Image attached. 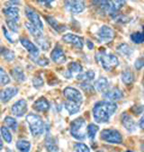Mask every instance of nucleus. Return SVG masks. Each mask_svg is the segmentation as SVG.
Returning a JSON list of instances; mask_svg holds the SVG:
<instances>
[{
  "instance_id": "obj_28",
  "label": "nucleus",
  "mask_w": 144,
  "mask_h": 152,
  "mask_svg": "<svg viewBox=\"0 0 144 152\" xmlns=\"http://www.w3.org/2000/svg\"><path fill=\"white\" fill-rule=\"evenodd\" d=\"M131 40L134 43H142V42H144V26H143V31L142 32H133L131 35Z\"/></svg>"
},
{
  "instance_id": "obj_19",
  "label": "nucleus",
  "mask_w": 144,
  "mask_h": 152,
  "mask_svg": "<svg viewBox=\"0 0 144 152\" xmlns=\"http://www.w3.org/2000/svg\"><path fill=\"white\" fill-rule=\"evenodd\" d=\"M51 58H52V60H53L54 62H57V64H62V62L66 61V58H65V55H64V52H62L59 47H55V48L53 49V52H52V54H51Z\"/></svg>"
},
{
  "instance_id": "obj_1",
  "label": "nucleus",
  "mask_w": 144,
  "mask_h": 152,
  "mask_svg": "<svg viewBox=\"0 0 144 152\" xmlns=\"http://www.w3.org/2000/svg\"><path fill=\"white\" fill-rule=\"evenodd\" d=\"M117 110V104L111 103V102H98L94 105L93 114L94 119L97 122L101 124H107L109 121L111 116L115 113Z\"/></svg>"
},
{
  "instance_id": "obj_25",
  "label": "nucleus",
  "mask_w": 144,
  "mask_h": 152,
  "mask_svg": "<svg viewBox=\"0 0 144 152\" xmlns=\"http://www.w3.org/2000/svg\"><path fill=\"white\" fill-rule=\"evenodd\" d=\"M65 108H66V110L71 114V115L79 111V104H77L75 102H66L65 103Z\"/></svg>"
},
{
  "instance_id": "obj_24",
  "label": "nucleus",
  "mask_w": 144,
  "mask_h": 152,
  "mask_svg": "<svg viewBox=\"0 0 144 152\" xmlns=\"http://www.w3.org/2000/svg\"><path fill=\"white\" fill-rule=\"evenodd\" d=\"M12 75H13V78H15L16 80H18V82H23V80H25L24 72H23V69L19 68V67H15V68L12 69Z\"/></svg>"
},
{
  "instance_id": "obj_29",
  "label": "nucleus",
  "mask_w": 144,
  "mask_h": 152,
  "mask_svg": "<svg viewBox=\"0 0 144 152\" xmlns=\"http://www.w3.org/2000/svg\"><path fill=\"white\" fill-rule=\"evenodd\" d=\"M10 83V77L9 74L5 72V69H3L0 67V85H6Z\"/></svg>"
},
{
  "instance_id": "obj_5",
  "label": "nucleus",
  "mask_w": 144,
  "mask_h": 152,
  "mask_svg": "<svg viewBox=\"0 0 144 152\" xmlns=\"http://www.w3.org/2000/svg\"><path fill=\"white\" fill-rule=\"evenodd\" d=\"M101 139L109 144H121L123 137L115 129H104L101 132Z\"/></svg>"
},
{
  "instance_id": "obj_18",
  "label": "nucleus",
  "mask_w": 144,
  "mask_h": 152,
  "mask_svg": "<svg viewBox=\"0 0 144 152\" xmlns=\"http://www.w3.org/2000/svg\"><path fill=\"white\" fill-rule=\"evenodd\" d=\"M77 73H82V66L78 62H71L68 65L67 72L65 73V77L66 78H71V77H73V75L77 74Z\"/></svg>"
},
{
  "instance_id": "obj_9",
  "label": "nucleus",
  "mask_w": 144,
  "mask_h": 152,
  "mask_svg": "<svg viewBox=\"0 0 144 152\" xmlns=\"http://www.w3.org/2000/svg\"><path fill=\"white\" fill-rule=\"evenodd\" d=\"M65 6H66V10L70 11L71 13H81L85 9V4L83 1H78V0H75V1H66Z\"/></svg>"
},
{
  "instance_id": "obj_47",
  "label": "nucleus",
  "mask_w": 144,
  "mask_h": 152,
  "mask_svg": "<svg viewBox=\"0 0 144 152\" xmlns=\"http://www.w3.org/2000/svg\"><path fill=\"white\" fill-rule=\"evenodd\" d=\"M3 147V141H1V139H0V148Z\"/></svg>"
},
{
  "instance_id": "obj_31",
  "label": "nucleus",
  "mask_w": 144,
  "mask_h": 152,
  "mask_svg": "<svg viewBox=\"0 0 144 152\" xmlns=\"http://www.w3.org/2000/svg\"><path fill=\"white\" fill-rule=\"evenodd\" d=\"M97 132H98V127H97L96 125L91 124V125L88 126V137H89L91 140H94V138H95V135H96Z\"/></svg>"
},
{
  "instance_id": "obj_2",
  "label": "nucleus",
  "mask_w": 144,
  "mask_h": 152,
  "mask_svg": "<svg viewBox=\"0 0 144 152\" xmlns=\"http://www.w3.org/2000/svg\"><path fill=\"white\" fill-rule=\"evenodd\" d=\"M96 59H97V61L102 65V67H103L106 71H112V69L115 68V67L118 66V64H119L118 58H117L114 54L108 53V52H106V50H103V49L97 53Z\"/></svg>"
},
{
  "instance_id": "obj_32",
  "label": "nucleus",
  "mask_w": 144,
  "mask_h": 152,
  "mask_svg": "<svg viewBox=\"0 0 144 152\" xmlns=\"http://www.w3.org/2000/svg\"><path fill=\"white\" fill-rule=\"evenodd\" d=\"M5 124H6V125L12 129V131H17L18 125H17V121H16L13 118H10V116L5 118Z\"/></svg>"
},
{
  "instance_id": "obj_30",
  "label": "nucleus",
  "mask_w": 144,
  "mask_h": 152,
  "mask_svg": "<svg viewBox=\"0 0 144 152\" xmlns=\"http://www.w3.org/2000/svg\"><path fill=\"white\" fill-rule=\"evenodd\" d=\"M46 19H47V22H48V23H49V24H51V25H52L57 31H61V30H64V29H65V28H64V26H61V25L57 22V19H54L53 17L47 16V17H46Z\"/></svg>"
},
{
  "instance_id": "obj_35",
  "label": "nucleus",
  "mask_w": 144,
  "mask_h": 152,
  "mask_svg": "<svg viewBox=\"0 0 144 152\" xmlns=\"http://www.w3.org/2000/svg\"><path fill=\"white\" fill-rule=\"evenodd\" d=\"M1 55L6 59V60H13L15 59V53L12 52V50H9V49H1Z\"/></svg>"
},
{
  "instance_id": "obj_8",
  "label": "nucleus",
  "mask_w": 144,
  "mask_h": 152,
  "mask_svg": "<svg viewBox=\"0 0 144 152\" xmlns=\"http://www.w3.org/2000/svg\"><path fill=\"white\" fill-rule=\"evenodd\" d=\"M97 37H98V40L101 42H108V41H111L113 40V37H114V31L113 29H111L109 26H101L97 31Z\"/></svg>"
},
{
  "instance_id": "obj_15",
  "label": "nucleus",
  "mask_w": 144,
  "mask_h": 152,
  "mask_svg": "<svg viewBox=\"0 0 144 152\" xmlns=\"http://www.w3.org/2000/svg\"><path fill=\"white\" fill-rule=\"evenodd\" d=\"M121 122H123V126L129 131V132H133L136 131L137 128V125L134 122V120L129 115V114H123V116H121Z\"/></svg>"
},
{
  "instance_id": "obj_3",
  "label": "nucleus",
  "mask_w": 144,
  "mask_h": 152,
  "mask_svg": "<svg viewBox=\"0 0 144 152\" xmlns=\"http://www.w3.org/2000/svg\"><path fill=\"white\" fill-rule=\"evenodd\" d=\"M26 121L29 124L30 132L34 137H37V135H40L45 132V126L46 125L39 115H36V114H29V115L26 116Z\"/></svg>"
},
{
  "instance_id": "obj_11",
  "label": "nucleus",
  "mask_w": 144,
  "mask_h": 152,
  "mask_svg": "<svg viewBox=\"0 0 144 152\" xmlns=\"http://www.w3.org/2000/svg\"><path fill=\"white\" fill-rule=\"evenodd\" d=\"M11 111L15 114L16 116H23L24 114L26 113V102L24 99H19L18 102H16L12 105Z\"/></svg>"
},
{
  "instance_id": "obj_43",
  "label": "nucleus",
  "mask_w": 144,
  "mask_h": 152,
  "mask_svg": "<svg viewBox=\"0 0 144 152\" xmlns=\"http://www.w3.org/2000/svg\"><path fill=\"white\" fill-rule=\"evenodd\" d=\"M4 34H5V36H6V39H7V40H9L10 42H13V40L11 39V37H10V34L7 32V30H6L5 28H4Z\"/></svg>"
},
{
  "instance_id": "obj_27",
  "label": "nucleus",
  "mask_w": 144,
  "mask_h": 152,
  "mask_svg": "<svg viewBox=\"0 0 144 152\" xmlns=\"http://www.w3.org/2000/svg\"><path fill=\"white\" fill-rule=\"evenodd\" d=\"M17 148L21 152H29V150H30V142L28 140H18L17 141Z\"/></svg>"
},
{
  "instance_id": "obj_42",
  "label": "nucleus",
  "mask_w": 144,
  "mask_h": 152,
  "mask_svg": "<svg viewBox=\"0 0 144 152\" xmlns=\"http://www.w3.org/2000/svg\"><path fill=\"white\" fill-rule=\"evenodd\" d=\"M139 127L144 131V114H143V116H142L140 120H139Z\"/></svg>"
},
{
  "instance_id": "obj_48",
  "label": "nucleus",
  "mask_w": 144,
  "mask_h": 152,
  "mask_svg": "<svg viewBox=\"0 0 144 152\" xmlns=\"http://www.w3.org/2000/svg\"><path fill=\"white\" fill-rule=\"evenodd\" d=\"M143 84H144V77H143Z\"/></svg>"
},
{
  "instance_id": "obj_6",
  "label": "nucleus",
  "mask_w": 144,
  "mask_h": 152,
  "mask_svg": "<svg viewBox=\"0 0 144 152\" xmlns=\"http://www.w3.org/2000/svg\"><path fill=\"white\" fill-rule=\"evenodd\" d=\"M64 96L68 99V102H75L77 104H81L83 102L82 94L77 89H75V88H71V86L65 88L64 89Z\"/></svg>"
},
{
  "instance_id": "obj_45",
  "label": "nucleus",
  "mask_w": 144,
  "mask_h": 152,
  "mask_svg": "<svg viewBox=\"0 0 144 152\" xmlns=\"http://www.w3.org/2000/svg\"><path fill=\"white\" fill-rule=\"evenodd\" d=\"M88 47H89V49H93V48H94V45H93V42L88 41Z\"/></svg>"
},
{
  "instance_id": "obj_41",
  "label": "nucleus",
  "mask_w": 144,
  "mask_h": 152,
  "mask_svg": "<svg viewBox=\"0 0 144 152\" xmlns=\"http://www.w3.org/2000/svg\"><path fill=\"white\" fill-rule=\"evenodd\" d=\"M132 110L134 111V114H136V115H139V114H142V110H143V108H142V107H134Z\"/></svg>"
},
{
  "instance_id": "obj_49",
  "label": "nucleus",
  "mask_w": 144,
  "mask_h": 152,
  "mask_svg": "<svg viewBox=\"0 0 144 152\" xmlns=\"http://www.w3.org/2000/svg\"><path fill=\"white\" fill-rule=\"evenodd\" d=\"M97 152H103V151H97Z\"/></svg>"
},
{
  "instance_id": "obj_16",
  "label": "nucleus",
  "mask_w": 144,
  "mask_h": 152,
  "mask_svg": "<svg viewBox=\"0 0 144 152\" xmlns=\"http://www.w3.org/2000/svg\"><path fill=\"white\" fill-rule=\"evenodd\" d=\"M45 147L48 152H59V146L57 142V139L52 135H47L45 140Z\"/></svg>"
},
{
  "instance_id": "obj_40",
  "label": "nucleus",
  "mask_w": 144,
  "mask_h": 152,
  "mask_svg": "<svg viewBox=\"0 0 144 152\" xmlns=\"http://www.w3.org/2000/svg\"><path fill=\"white\" fill-rule=\"evenodd\" d=\"M37 64H39L40 66H47V65H48V60H47L46 58H41V59L37 60Z\"/></svg>"
},
{
  "instance_id": "obj_34",
  "label": "nucleus",
  "mask_w": 144,
  "mask_h": 152,
  "mask_svg": "<svg viewBox=\"0 0 144 152\" xmlns=\"http://www.w3.org/2000/svg\"><path fill=\"white\" fill-rule=\"evenodd\" d=\"M79 85H81L82 90H84L85 92H88V94H93L94 92V88L89 82H82Z\"/></svg>"
},
{
  "instance_id": "obj_22",
  "label": "nucleus",
  "mask_w": 144,
  "mask_h": 152,
  "mask_svg": "<svg viewBox=\"0 0 144 152\" xmlns=\"http://www.w3.org/2000/svg\"><path fill=\"white\" fill-rule=\"evenodd\" d=\"M118 52H119L120 54H123L124 56L130 58V56L133 54V48L130 47V46L126 45V43H121V45L118 46Z\"/></svg>"
},
{
  "instance_id": "obj_21",
  "label": "nucleus",
  "mask_w": 144,
  "mask_h": 152,
  "mask_svg": "<svg viewBox=\"0 0 144 152\" xmlns=\"http://www.w3.org/2000/svg\"><path fill=\"white\" fill-rule=\"evenodd\" d=\"M108 86H109V84H108L107 78H104V77L98 78L97 82L95 83V88H96V90L100 91V92H106L107 89H108Z\"/></svg>"
},
{
  "instance_id": "obj_10",
  "label": "nucleus",
  "mask_w": 144,
  "mask_h": 152,
  "mask_svg": "<svg viewBox=\"0 0 144 152\" xmlns=\"http://www.w3.org/2000/svg\"><path fill=\"white\" fill-rule=\"evenodd\" d=\"M62 40L65 42H67V43H71V45L76 46L77 48H82L83 47V43H84L82 37L81 36H77L75 34H66V35H64L62 36Z\"/></svg>"
},
{
  "instance_id": "obj_14",
  "label": "nucleus",
  "mask_w": 144,
  "mask_h": 152,
  "mask_svg": "<svg viewBox=\"0 0 144 152\" xmlns=\"http://www.w3.org/2000/svg\"><path fill=\"white\" fill-rule=\"evenodd\" d=\"M21 43H22V46L30 53V55H31L32 58H37V55H39V49H37V47H36L32 42H30L28 39H21Z\"/></svg>"
},
{
  "instance_id": "obj_36",
  "label": "nucleus",
  "mask_w": 144,
  "mask_h": 152,
  "mask_svg": "<svg viewBox=\"0 0 144 152\" xmlns=\"http://www.w3.org/2000/svg\"><path fill=\"white\" fill-rule=\"evenodd\" d=\"M75 148H76V152H90L89 147L85 144H82V142H77L75 145Z\"/></svg>"
},
{
  "instance_id": "obj_23",
  "label": "nucleus",
  "mask_w": 144,
  "mask_h": 152,
  "mask_svg": "<svg viewBox=\"0 0 144 152\" xmlns=\"http://www.w3.org/2000/svg\"><path fill=\"white\" fill-rule=\"evenodd\" d=\"M121 80H123L124 84H127V85L132 84L133 80H134V75L130 69H125L123 72V74H121Z\"/></svg>"
},
{
  "instance_id": "obj_26",
  "label": "nucleus",
  "mask_w": 144,
  "mask_h": 152,
  "mask_svg": "<svg viewBox=\"0 0 144 152\" xmlns=\"http://www.w3.org/2000/svg\"><path fill=\"white\" fill-rule=\"evenodd\" d=\"M0 135H1L3 139H4L6 142H9V144L12 141V135H11L10 131H9L5 126H1V127H0Z\"/></svg>"
},
{
  "instance_id": "obj_17",
  "label": "nucleus",
  "mask_w": 144,
  "mask_h": 152,
  "mask_svg": "<svg viewBox=\"0 0 144 152\" xmlns=\"http://www.w3.org/2000/svg\"><path fill=\"white\" fill-rule=\"evenodd\" d=\"M104 98L109 99V101H117V99L123 98V92L118 88H113V89L104 92Z\"/></svg>"
},
{
  "instance_id": "obj_39",
  "label": "nucleus",
  "mask_w": 144,
  "mask_h": 152,
  "mask_svg": "<svg viewBox=\"0 0 144 152\" xmlns=\"http://www.w3.org/2000/svg\"><path fill=\"white\" fill-rule=\"evenodd\" d=\"M143 65H144V60H143V59H138V60L136 61V64H134V67H136L137 69H140V68L143 67Z\"/></svg>"
},
{
  "instance_id": "obj_33",
  "label": "nucleus",
  "mask_w": 144,
  "mask_h": 152,
  "mask_svg": "<svg viewBox=\"0 0 144 152\" xmlns=\"http://www.w3.org/2000/svg\"><path fill=\"white\" fill-rule=\"evenodd\" d=\"M94 77H95L94 71H88L87 73L78 75L77 78H78V79H83V80H88V82H90V80H93V79H94Z\"/></svg>"
},
{
  "instance_id": "obj_7",
  "label": "nucleus",
  "mask_w": 144,
  "mask_h": 152,
  "mask_svg": "<svg viewBox=\"0 0 144 152\" xmlns=\"http://www.w3.org/2000/svg\"><path fill=\"white\" fill-rule=\"evenodd\" d=\"M25 15L29 19V23H31L32 25H35L36 28H39V29H43V24H42V20L40 18V16L37 15V12H36L34 9L31 7H26L25 9Z\"/></svg>"
},
{
  "instance_id": "obj_12",
  "label": "nucleus",
  "mask_w": 144,
  "mask_h": 152,
  "mask_svg": "<svg viewBox=\"0 0 144 152\" xmlns=\"http://www.w3.org/2000/svg\"><path fill=\"white\" fill-rule=\"evenodd\" d=\"M18 92V89L17 88H6L4 90L0 91V99H1V102L6 103L9 102L13 96H16Z\"/></svg>"
},
{
  "instance_id": "obj_46",
  "label": "nucleus",
  "mask_w": 144,
  "mask_h": 152,
  "mask_svg": "<svg viewBox=\"0 0 144 152\" xmlns=\"http://www.w3.org/2000/svg\"><path fill=\"white\" fill-rule=\"evenodd\" d=\"M142 151H143V152H144V141H143V142H142Z\"/></svg>"
},
{
  "instance_id": "obj_38",
  "label": "nucleus",
  "mask_w": 144,
  "mask_h": 152,
  "mask_svg": "<svg viewBox=\"0 0 144 152\" xmlns=\"http://www.w3.org/2000/svg\"><path fill=\"white\" fill-rule=\"evenodd\" d=\"M7 25L10 26V29H11L12 31H18V26H17V23H15V22H10V20H7Z\"/></svg>"
},
{
  "instance_id": "obj_44",
  "label": "nucleus",
  "mask_w": 144,
  "mask_h": 152,
  "mask_svg": "<svg viewBox=\"0 0 144 152\" xmlns=\"http://www.w3.org/2000/svg\"><path fill=\"white\" fill-rule=\"evenodd\" d=\"M39 4H41V5H48V6H51V5H52V1H39Z\"/></svg>"
},
{
  "instance_id": "obj_20",
  "label": "nucleus",
  "mask_w": 144,
  "mask_h": 152,
  "mask_svg": "<svg viewBox=\"0 0 144 152\" xmlns=\"http://www.w3.org/2000/svg\"><path fill=\"white\" fill-rule=\"evenodd\" d=\"M32 108L37 111H47L49 109V103L45 97H41L34 103Z\"/></svg>"
},
{
  "instance_id": "obj_4",
  "label": "nucleus",
  "mask_w": 144,
  "mask_h": 152,
  "mask_svg": "<svg viewBox=\"0 0 144 152\" xmlns=\"http://www.w3.org/2000/svg\"><path fill=\"white\" fill-rule=\"evenodd\" d=\"M84 127H85V120L83 118H78L76 119L75 121H72L71 124V135L78 139V140H83L85 138V131H84Z\"/></svg>"
},
{
  "instance_id": "obj_37",
  "label": "nucleus",
  "mask_w": 144,
  "mask_h": 152,
  "mask_svg": "<svg viewBox=\"0 0 144 152\" xmlns=\"http://www.w3.org/2000/svg\"><path fill=\"white\" fill-rule=\"evenodd\" d=\"M32 84H34L35 88H40V86L43 85V80H42L40 77H36V78L32 79Z\"/></svg>"
},
{
  "instance_id": "obj_13",
  "label": "nucleus",
  "mask_w": 144,
  "mask_h": 152,
  "mask_svg": "<svg viewBox=\"0 0 144 152\" xmlns=\"http://www.w3.org/2000/svg\"><path fill=\"white\" fill-rule=\"evenodd\" d=\"M4 15L7 17V20L10 22H17L19 19V11L17 7L13 6H6L4 9Z\"/></svg>"
}]
</instances>
